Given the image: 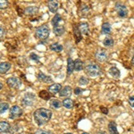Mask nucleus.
I'll return each instance as SVG.
<instances>
[{
    "mask_svg": "<svg viewBox=\"0 0 134 134\" xmlns=\"http://www.w3.org/2000/svg\"><path fill=\"white\" fill-rule=\"evenodd\" d=\"M33 117L37 124L41 126L47 124L52 117V112L47 108H38L33 114Z\"/></svg>",
    "mask_w": 134,
    "mask_h": 134,
    "instance_id": "obj_1",
    "label": "nucleus"
},
{
    "mask_svg": "<svg viewBox=\"0 0 134 134\" xmlns=\"http://www.w3.org/2000/svg\"><path fill=\"white\" fill-rule=\"evenodd\" d=\"M35 34H36V37L42 40H45L49 37L50 30H49V28L47 25H41L36 29Z\"/></svg>",
    "mask_w": 134,
    "mask_h": 134,
    "instance_id": "obj_2",
    "label": "nucleus"
},
{
    "mask_svg": "<svg viewBox=\"0 0 134 134\" xmlns=\"http://www.w3.org/2000/svg\"><path fill=\"white\" fill-rule=\"evenodd\" d=\"M86 72L90 77H97L101 74V68L97 64H90L86 67Z\"/></svg>",
    "mask_w": 134,
    "mask_h": 134,
    "instance_id": "obj_3",
    "label": "nucleus"
},
{
    "mask_svg": "<svg viewBox=\"0 0 134 134\" xmlns=\"http://www.w3.org/2000/svg\"><path fill=\"white\" fill-rule=\"evenodd\" d=\"M35 100H36L35 95L33 93L27 92L25 93V95L23 96V99H21V105L23 107H31V105H33Z\"/></svg>",
    "mask_w": 134,
    "mask_h": 134,
    "instance_id": "obj_4",
    "label": "nucleus"
},
{
    "mask_svg": "<svg viewBox=\"0 0 134 134\" xmlns=\"http://www.w3.org/2000/svg\"><path fill=\"white\" fill-rule=\"evenodd\" d=\"M23 109L21 108L19 105H13L12 107L10 108V118L11 119H16L19 118L23 115Z\"/></svg>",
    "mask_w": 134,
    "mask_h": 134,
    "instance_id": "obj_5",
    "label": "nucleus"
},
{
    "mask_svg": "<svg viewBox=\"0 0 134 134\" xmlns=\"http://www.w3.org/2000/svg\"><path fill=\"white\" fill-rule=\"evenodd\" d=\"M6 84L11 88H19L21 85V81L17 77H10L6 81Z\"/></svg>",
    "mask_w": 134,
    "mask_h": 134,
    "instance_id": "obj_6",
    "label": "nucleus"
},
{
    "mask_svg": "<svg viewBox=\"0 0 134 134\" xmlns=\"http://www.w3.org/2000/svg\"><path fill=\"white\" fill-rule=\"evenodd\" d=\"M115 10L117 12L118 15L120 17H126L128 15V9H127V6L124 5V4H121V3H117L115 5Z\"/></svg>",
    "mask_w": 134,
    "mask_h": 134,
    "instance_id": "obj_7",
    "label": "nucleus"
},
{
    "mask_svg": "<svg viewBox=\"0 0 134 134\" xmlns=\"http://www.w3.org/2000/svg\"><path fill=\"white\" fill-rule=\"evenodd\" d=\"M95 57H96V59L98 60V62H105L107 60V58H108V55H107V53L105 52V50H103V49H99L96 52V54H95Z\"/></svg>",
    "mask_w": 134,
    "mask_h": 134,
    "instance_id": "obj_8",
    "label": "nucleus"
},
{
    "mask_svg": "<svg viewBox=\"0 0 134 134\" xmlns=\"http://www.w3.org/2000/svg\"><path fill=\"white\" fill-rule=\"evenodd\" d=\"M72 95V88L70 86H65L60 90L59 96L61 98H68Z\"/></svg>",
    "mask_w": 134,
    "mask_h": 134,
    "instance_id": "obj_9",
    "label": "nucleus"
},
{
    "mask_svg": "<svg viewBox=\"0 0 134 134\" xmlns=\"http://www.w3.org/2000/svg\"><path fill=\"white\" fill-rule=\"evenodd\" d=\"M47 6H48L49 11H50L51 13H54V14H55L58 9L59 3H58L57 1H55V0H51V1L47 2Z\"/></svg>",
    "mask_w": 134,
    "mask_h": 134,
    "instance_id": "obj_10",
    "label": "nucleus"
},
{
    "mask_svg": "<svg viewBox=\"0 0 134 134\" xmlns=\"http://www.w3.org/2000/svg\"><path fill=\"white\" fill-rule=\"evenodd\" d=\"M38 79L44 83H52L53 82V80H52V78L50 76H47V75H46L45 73H43L41 72L38 74Z\"/></svg>",
    "mask_w": 134,
    "mask_h": 134,
    "instance_id": "obj_11",
    "label": "nucleus"
},
{
    "mask_svg": "<svg viewBox=\"0 0 134 134\" xmlns=\"http://www.w3.org/2000/svg\"><path fill=\"white\" fill-rule=\"evenodd\" d=\"M61 90H62L61 84L54 83V84H52L50 87L48 88V92L54 95V94H57V93H59Z\"/></svg>",
    "mask_w": 134,
    "mask_h": 134,
    "instance_id": "obj_12",
    "label": "nucleus"
},
{
    "mask_svg": "<svg viewBox=\"0 0 134 134\" xmlns=\"http://www.w3.org/2000/svg\"><path fill=\"white\" fill-rule=\"evenodd\" d=\"M11 69V64L7 62L0 63V74H5Z\"/></svg>",
    "mask_w": 134,
    "mask_h": 134,
    "instance_id": "obj_13",
    "label": "nucleus"
},
{
    "mask_svg": "<svg viewBox=\"0 0 134 134\" xmlns=\"http://www.w3.org/2000/svg\"><path fill=\"white\" fill-rule=\"evenodd\" d=\"M78 28H79V31L81 35H88L90 33V28H88L87 23H81Z\"/></svg>",
    "mask_w": 134,
    "mask_h": 134,
    "instance_id": "obj_14",
    "label": "nucleus"
},
{
    "mask_svg": "<svg viewBox=\"0 0 134 134\" xmlns=\"http://www.w3.org/2000/svg\"><path fill=\"white\" fill-rule=\"evenodd\" d=\"M38 8L37 6H28L24 10V14L30 16L35 15L36 14H38Z\"/></svg>",
    "mask_w": 134,
    "mask_h": 134,
    "instance_id": "obj_15",
    "label": "nucleus"
},
{
    "mask_svg": "<svg viewBox=\"0 0 134 134\" xmlns=\"http://www.w3.org/2000/svg\"><path fill=\"white\" fill-rule=\"evenodd\" d=\"M11 125L9 124V122L3 121V122H0V133H5L8 132L10 131Z\"/></svg>",
    "mask_w": 134,
    "mask_h": 134,
    "instance_id": "obj_16",
    "label": "nucleus"
},
{
    "mask_svg": "<svg viewBox=\"0 0 134 134\" xmlns=\"http://www.w3.org/2000/svg\"><path fill=\"white\" fill-rule=\"evenodd\" d=\"M9 131L11 134H21L23 132V127H21L20 124L12 125Z\"/></svg>",
    "mask_w": 134,
    "mask_h": 134,
    "instance_id": "obj_17",
    "label": "nucleus"
},
{
    "mask_svg": "<svg viewBox=\"0 0 134 134\" xmlns=\"http://www.w3.org/2000/svg\"><path fill=\"white\" fill-rule=\"evenodd\" d=\"M73 70H74V62L71 57L67 59V74H72Z\"/></svg>",
    "mask_w": 134,
    "mask_h": 134,
    "instance_id": "obj_18",
    "label": "nucleus"
},
{
    "mask_svg": "<svg viewBox=\"0 0 134 134\" xmlns=\"http://www.w3.org/2000/svg\"><path fill=\"white\" fill-rule=\"evenodd\" d=\"M109 74L114 79H119L121 76V72L118 70V68H116L115 66H113L109 69Z\"/></svg>",
    "mask_w": 134,
    "mask_h": 134,
    "instance_id": "obj_19",
    "label": "nucleus"
},
{
    "mask_svg": "<svg viewBox=\"0 0 134 134\" xmlns=\"http://www.w3.org/2000/svg\"><path fill=\"white\" fill-rule=\"evenodd\" d=\"M49 105H50L51 108H53V109H59L63 105L62 103L57 98H52L50 100V102H49Z\"/></svg>",
    "mask_w": 134,
    "mask_h": 134,
    "instance_id": "obj_20",
    "label": "nucleus"
},
{
    "mask_svg": "<svg viewBox=\"0 0 134 134\" xmlns=\"http://www.w3.org/2000/svg\"><path fill=\"white\" fill-rule=\"evenodd\" d=\"M64 31H65V29H64V26L57 25V26H55V27H54V32H55V34L57 36H62L63 34L64 33Z\"/></svg>",
    "mask_w": 134,
    "mask_h": 134,
    "instance_id": "obj_21",
    "label": "nucleus"
},
{
    "mask_svg": "<svg viewBox=\"0 0 134 134\" xmlns=\"http://www.w3.org/2000/svg\"><path fill=\"white\" fill-rule=\"evenodd\" d=\"M108 131L111 134H119L117 131V127H116V124L114 122H110L108 124Z\"/></svg>",
    "mask_w": 134,
    "mask_h": 134,
    "instance_id": "obj_22",
    "label": "nucleus"
},
{
    "mask_svg": "<svg viewBox=\"0 0 134 134\" xmlns=\"http://www.w3.org/2000/svg\"><path fill=\"white\" fill-rule=\"evenodd\" d=\"M111 25H110V23H103L102 25V33L103 34H105V35H107V34H110L111 33Z\"/></svg>",
    "mask_w": 134,
    "mask_h": 134,
    "instance_id": "obj_23",
    "label": "nucleus"
},
{
    "mask_svg": "<svg viewBox=\"0 0 134 134\" xmlns=\"http://www.w3.org/2000/svg\"><path fill=\"white\" fill-rule=\"evenodd\" d=\"M63 107H64L67 109H71L73 107V101L70 98H65L64 100H63L62 103Z\"/></svg>",
    "mask_w": 134,
    "mask_h": 134,
    "instance_id": "obj_24",
    "label": "nucleus"
},
{
    "mask_svg": "<svg viewBox=\"0 0 134 134\" xmlns=\"http://www.w3.org/2000/svg\"><path fill=\"white\" fill-rule=\"evenodd\" d=\"M50 49L54 52H57V53H60L63 51V46L59 43H54L50 46Z\"/></svg>",
    "mask_w": 134,
    "mask_h": 134,
    "instance_id": "obj_25",
    "label": "nucleus"
},
{
    "mask_svg": "<svg viewBox=\"0 0 134 134\" xmlns=\"http://www.w3.org/2000/svg\"><path fill=\"white\" fill-rule=\"evenodd\" d=\"M60 21H62V17H61V15H60V14H55V15L54 16V18L52 19L51 23H52V25H53L54 27H55V26L59 25Z\"/></svg>",
    "mask_w": 134,
    "mask_h": 134,
    "instance_id": "obj_26",
    "label": "nucleus"
},
{
    "mask_svg": "<svg viewBox=\"0 0 134 134\" xmlns=\"http://www.w3.org/2000/svg\"><path fill=\"white\" fill-rule=\"evenodd\" d=\"M83 69V62L80 59H77L74 61V70L76 71H81Z\"/></svg>",
    "mask_w": 134,
    "mask_h": 134,
    "instance_id": "obj_27",
    "label": "nucleus"
},
{
    "mask_svg": "<svg viewBox=\"0 0 134 134\" xmlns=\"http://www.w3.org/2000/svg\"><path fill=\"white\" fill-rule=\"evenodd\" d=\"M104 46L105 47H112L114 45V40L111 38V37H107V38L104 40Z\"/></svg>",
    "mask_w": 134,
    "mask_h": 134,
    "instance_id": "obj_28",
    "label": "nucleus"
},
{
    "mask_svg": "<svg viewBox=\"0 0 134 134\" xmlns=\"http://www.w3.org/2000/svg\"><path fill=\"white\" fill-rule=\"evenodd\" d=\"M9 109V105L8 103H1L0 104V114H4Z\"/></svg>",
    "mask_w": 134,
    "mask_h": 134,
    "instance_id": "obj_29",
    "label": "nucleus"
},
{
    "mask_svg": "<svg viewBox=\"0 0 134 134\" xmlns=\"http://www.w3.org/2000/svg\"><path fill=\"white\" fill-rule=\"evenodd\" d=\"M40 97L45 100H48L50 98V95L48 94V91H46V90H42V91L40 92Z\"/></svg>",
    "mask_w": 134,
    "mask_h": 134,
    "instance_id": "obj_30",
    "label": "nucleus"
},
{
    "mask_svg": "<svg viewBox=\"0 0 134 134\" xmlns=\"http://www.w3.org/2000/svg\"><path fill=\"white\" fill-rule=\"evenodd\" d=\"M9 3L6 0H0V10H5L8 7Z\"/></svg>",
    "mask_w": 134,
    "mask_h": 134,
    "instance_id": "obj_31",
    "label": "nucleus"
},
{
    "mask_svg": "<svg viewBox=\"0 0 134 134\" xmlns=\"http://www.w3.org/2000/svg\"><path fill=\"white\" fill-rule=\"evenodd\" d=\"M74 34H75V36H76V41L77 42L81 41V32H80V31H79V28L74 27Z\"/></svg>",
    "mask_w": 134,
    "mask_h": 134,
    "instance_id": "obj_32",
    "label": "nucleus"
},
{
    "mask_svg": "<svg viewBox=\"0 0 134 134\" xmlns=\"http://www.w3.org/2000/svg\"><path fill=\"white\" fill-rule=\"evenodd\" d=\"M79 83L81 84V85H87V84L88 83V78H86V77H81V79H80V81H79Z\"/></svg>",
    "mask_w": 134,
    "mask_h": 134,
    "instance_id": "obj_33",
    "label": "nucleus"
},
{
    "mask_svg": "<svg viewBox=\"0 0 134 134\" xmlns=\"http://www.w3.org/2000/svg\"><path fill=\"white\" fill-rule=\"evenodd\" d=\"M30 58H31L32 61H35V62H38V60H40V57L38 55H36L35 53H31L30 55Z\"/></svg>",
    "mask_w": 134,
    "mask_h": 134,
    "instance_id": "obj_34",
    "label": "nucleus"
},
{
    "mask_svg": "<svg viewBox=\"0 0 134 134\" xmlns=\"http://www.w3.org/2000/svg\"><path fill=\"white\" fill-rule=\"evenodd\" d=\"M5 28L4 27V26H2V25H0V38H2L4 36H5Z\"/></svg>",
    "mask_w": 134,
    "mask_h": 134,
    "instance_id": "obj_35",
    "label": "nucleus"
},
{
    "mask_svg": "<svg viewBox=\"0 0 134 134\" xmlns=\"http://www.w3.org/2000/svg\"><path fill=\"white\" fill-rule=\"evenodd\" d=\"M35 134H55L53 132H51V131H42V130H38V131H37Z\"/></svg>",
    "mask_w": 134,
    "mask_h": 134,
    "instance_id": "obj_36",
    "label": "nucleus"
},
{
    "mask_svg": "<svg viewBox=\"0 0 134 134\" xmlns=\"http://www.w3.org/2000/svg\"><path fill=\"white\" fill-rule=\"evenodd\" d=\"M82 91H83V90H81V88H76L74 90V94L75 95H81V93H82Z\"/></svg>",
    "mask_w": 134,
    "mask_h": 134,
    "instance_id": "obj_37",
    "label": "nucleus"
},
{
    "mask_svg": "<svg viewBox=\"0 0 134 134\" xmlns=\"http://www.w3.org/2000/svg\"><path fill=\"white\" fill-rule=\"evenodd\" d=\"M129 103H130V105H131V107H134V96L131 97V98H129Z\"/></svg>",
    "mask_w": 134,
    "mask_h": 134,
    "instance_id": "obj_38",
    "label": "nucleus"
},
{
    "mask_svg": "<svg viewBox=\"0 0 134 134\" xmlns=\"http://www.w3.org/2000/svg\"><path fill=\"white\" fill-rule=\"evenodd\" d=\"M100 109H101V111H102L104 114H107V113H108V110H107V108L105 109V107H101Z\"/></svg>",
    "mask_w": 134,
    "mask_h": 134,
    "instance_id": "obj_39",
    "label": "nucleus"
},
{
    "mask_svg": "<svg viewBox=\"0 0 134 134\" xmlns=\"http://www.w3.org/2000/svg\"><path fill=\"white\" fill-rule=\"evenodd\" d=\"M131 64L134 66V55H133V57H132V59H131Z\"/></svg>",
    "mask_w": 134,
    "mask_h": 134,
    "instance_id": "obj_40",
    "label": "nucleus"
},
{
    "mask_svg": "<svg viewBox=\"0 0 134 134\" xmlns=\"http://www.w3.org/2000/svg\"><path fill=\"white\" fill-rule=\"evenodd\" d=\"M2 88H3V84L0 82V90H2Z\"/></svg>",
    "mask_w": 134,
    "mask_h": 134,
    "instance_id": "obj_41",
    "label": "nucleus"
},
{
    "mask_svg": "<svg viewBox=\"0 0 134 134\" xmlns=\"http://www.w3.org/2000/svg\"><path fill=\"white\" fill-rule=\"evenodd\" d=\"M82 134H90V133H87V132H84V133H82Z\"/></svg>",
    "mask_w": 134,
    "mask_h": 134,
    "instance_id": "obj_42",
    "label": "nucleus"
},
{
    "mask_svg": "<svg viewBox=\"0 0 134 134\" xmlns=\"http://www.w3.org/2000/svg\"><path fill=\"white\" fill-rule=\"evenodd\" d=\"M64 134H72V133H69V132H68V133H64Z\"/></svg>",
    "mask_w": 134,
    "mask_h": 134,
    "instance_id": "obj_43",
    "label": "nucleus"
}]
</instances>
